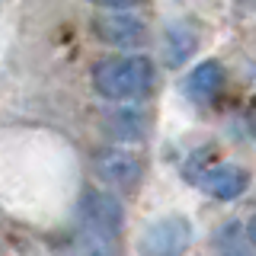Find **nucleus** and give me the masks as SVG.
<instances>
[{"instance_id":"nucleus-10","label":"nucleus","mask_w":256,"mask_h":256,"mask_svg":"<svg viewBox=\"0 0 256 256\" xmlns=\"http://www.w3.org/2000/svg\"><path fill=\"white\" fill-rule=\"evenodd\" d=\"M170 64H182L192 54V48H196V36H192L189 29L182 26H173L170 29Z\"/></svg>"},{"instance_id":"nucleus-11","label":"nucleus","mask_w":256,"mask_h":256,"mask_svg":"<svg viewBox=\"0 0 256 256\" xmlns=\"http://www.w3.org/2000/svg\"><path fill=\"white\" fill-rule=\"evenodd\" d=\"M90 4H100V6H116V10H132V6H138L141 0H90Z\"/></svg>"},{"instance_id":"nucleus-8","label":"nucleus","mask_w":256,"mask_h":256,"mask_svg":"<svg viewBox=\"0 0 256 256\" xmlns=\"http://www.w3.org/2000/svg\"><path fill=\"white\" fill-rule=\"evenodd\" d=\"M77 244H80V256H118L116 237L100 230V228H90V224H84Z\"/></svg>"},{"instance_id":"nucleus-4","label":"nucleus","mask_w":256,"mask_h":256,"mask_svg":"<svg viewBox=\"0 0 256 256\" xmlns=\"http://www.w3.org/2000/svg\"><path fill=\"white\" fill-rule=\"evenodd\" d=\"M96 173H100V180L109 182V186H116L122 192L125 189L132 192L141 182L144 164L134 154H128V150H106V154L96 157Z\"/></svg>"},{"instance_id":"nucleus-12","label":"nucleus","mask_w":256,"mask_h":256,"mask_svg":"<svg viewBox=\"0 0 256 256\" xmlns=\"http://www.w3.org/2000/svg\"><path fill=\"white\" fill-rule=\"evenodd\" d=\"M221 256H256L250 250H240V246H234V250H228V253H221Z\"/></svg>"},{"instance_id":"nucleus-5","label":"nucleus","mask_w":256,"mask_h":256,"mask_svg":"<svg viewBox=\"0 0 256 256\" xmlns=\"http://www.w3.org/2000/svg\"><path fill=\"white\" fill-rule=\"evenodd\" d=\"M80 212H84V224L118 237L122 221H125V212H122V202H118V198L106 196V192H96V189H86L84 202H80Z\"/></svg>"},{"instance_id":"nucleus-13","label":"nucleus","mask_w":256,"mask_h":256,"mask_svg":"<svg viewBox=\"0 0 256 256\" xmlns=\"http://www.w3.org/2000/svg\"><path fill=\"white\" fill-rule=\"evenodd\" d=\"M250 240H253V246H256V218L250 221Z\"/></svg>"},{"instance_id":"nucleus-3","label":"nucleus","mask_w":256,"mask_h":256,"mask_svg":"<svg viewBox=\"0 0 256 256\" xmlns=\"http://www.w3.org/2000/svg\"><path fill=\"white\" fill-rule=\"evenodd\" d=\"M93 32L102 38L106 45L116 48H141L148 42V29L138 16L132 13H106L93 22Z\"/></svg>"},{"instance_id":"nucleus-2","label":"nucleus","mask_w":256,"mask_h":256,"mask_svg":"<svg viewBox=\"0 0 256 256\" xmlns=\"http://www.w3.org/2000/svg\"><path fill=\"white\" fill-rule=\"evenodd\" d=\"M192 244V224L186 218H164L154 221L138 240L141 256H182Z\"/></svg>"},{"instance_id":"nucleus-9","label":"nucleus","mask_w":256,"mask_h":256,"mask_svg":"<svg viewBox=\"0 0 256 256\" xmlns=\"http://www.w3.org/2000/svg\"><path fill=\"white\" fill-rule=\"evenodd\" d=\"M109 132L118 141H138L144 134V116L141 112H118V116H112Z\"/></svg>"},{"instance_id":"nucleus-7","label":"nucleus","mask_w":256,"mask_h":256,"mask_svg":"<svg viewBox=\"0 0 256 256\" xmlns=\"http://www.w3.org/2000/svg\"><path fill=\"white\" fill-rule=\"evenodd\" d=\"M224 86V68L218 61H205L186 77V93L192 100H212Z\"/></svg>"},{"instance_id":"nucleus-1","label":"nucleus","mask_w":256,"mask_h":256,"mask_svg":"<svg viewBox=\"0 0 256 256\" xmlns=\"http://www.w3.org/2000/svg\"><path fill=\"white\" fill-rule=\"evenodd\" d=\"M93 86L102 100L112 102H132L150 93L154 86V64L141 54H125V58H106L93 70Z\"/></svg>"},{"instance_id":"nucleus-6","label":"nucleus","mask_w":256,"mask_h":256,"mask_svg":"<svg viewBox=\"0 0 256 256\" xmlns=\"http://www.w3.org/2000/svg\"><path fill=\"white\" fill-rule=\"evenodd\" d=\"M205 192H212L214 198H221V202H230V198H240L250 186V173L244 170V166H214V170H208V176L202 180Z\"/></svg>"}]
</instances>
